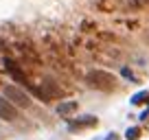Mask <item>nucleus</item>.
<instances>
[{"instance_id":"nucleus-9","label":"nucleus","mask_w":149,"mask_h":140,"mask_svg":"<svg viewBox=\"0 0 149 140\" xmlns=\"http://www.w3.org/2000/svg\"><path fill=\"white\" fill-rule=\"evenodd\" d=\"M147 2H149V0H147Z\"/></svg>"},{"instance_id":"nucleus-2","label":"nucleus","mask_w":149,"mask_h":140,"mask_svg":"<svg viewBox=\"0 0 149 140\" xmlns=\"http://www.w3.org/2000/svg\"><path fill=\"white\" fill-rule=\"evenodd\" d=\"M5 96L13 105H18V107H29L31 105V96L22 88H18V85H5Z\"/></svg>"},{"instance_id":"nucleus-8","label":"nucleus","mask_w":149,"mask_h":140,"mask_svg":"<svg viewBox=\"0 0 149 140\" xmlns=\"http://www.w3.org/2000/svg\"><path fill=\"white\" fill-rule=\"evenodd\" d=\"M125 138L127 140H138L140 138V129L138 127H130V129L125 131Z\"/></svg>"},{"instance_id":"nucleus-4","label":"nucleus","mask_w":149,"mask_h":140,"mask_svg":"<svg viewBox=\"0 0 149 140\" xmlns=\"http://www.w3.org/2000/svg\"><path fill=\"white\" fill-rule=\"evenodd\" d=\"M2 66H5V70L9 72L11 77H13V79H18V81H22V83H26V77H24V72L18 68V64H13L11 59H5V61H2Z\"/></svg>"},{"instance_id":"nucleus-5","label":"nucleus","mask_w":149,"mask_h":140,"mask_svg":"<svg viewBox=\"0 0 149 140\" xmlns=\"http://www.w3.org/2000/svg\"><path fill=\"white\" fill-rule=\"evenodd\" d=\"M77 112V101H64L57 105V114L59 116H68V114Z\"/></svg>"},{"instance_id":"nucleus-7","label":"nucleus","mask_w":149,"mask_h":140,"mask_svg":"<svg viewBox=\"0 0 149 140\" xmlns=\"http://www.w3.org/2000/svg\"><path fill=\"white\" fill-rule=\"evenodd\" d=\"M132 103H134V105H143V103H149V92H138V94H134Z\"/></svg>"},{"instance_id":"nucleus-1","label":"nucleus","mask_w":149,"mask_h":140,"mask_svg":"<svg viewBox=\"0 0 149 140\" xmlns=\"http://www.w3.org/2000/svg\"><path fill=\"white\" fill-rule=\"evenodd\" d=\"M86 79H88V83L92 85V88H97V90L110 92V90L116 88V77L112 75V72H105V70H90Z\"/></svg>"},{"instance_id":"nucleus-6","label":"nucleus","mask_w":149,"mask_h":140,"mask_svg":"<svg viewBox=\"0 0 149 140\" xmlns=\"http://www.w3.org/2000/svg\"><path fill=\"white\" fill-rule=\"evenodd\" d=\"M94 125H97V118H94V116H84V118H81V121L72 123V125H70V127H72V129H74V127H94Z\"/></svg>"},{"instance_id":"nucleus-3","label":"nucleus","mask_w":149,"mask_h":140,"mask_svg":"<svg viewBox=\"0 0 149 140\" xmlns=\"http://www.w3.org/2000/svg\"><path fill=\"white\" fill-rule=\"evenodd\" d=\"M0 118H2V121H9V123L18 118V110H15V105L7 96L0 98Z\"/></svg>"}]
</instances>
